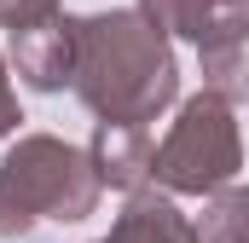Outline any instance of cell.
<instances>
[{
  "mask_svg": "<svg viewBox=\"0 0 249 243\" xmlns=\"http://www.w3.org/2000/svg\"><path fill=\"white\" fill-rule=\"evenodd\" d=\"M139 12L162 35H186L197 47L209 93L226 104L249 99V0H139Z\"/></svg>",
  "mask_w": 249,
  "mask_h": 243,
  "instance_id": "cell-4",
  "label": "cell"
},
{
  "mask_svg": "<svg viewBox=\"0 0 249 243\" xmlns=\"http://www.w3.org/2000/svg\"><path fill=\"white\" fill-rule=\"evenodd\" d=\"M87 156H93V168H99V185H110V191H139V185L151 180V162H157L151 122H99Z\"/></svg>",
  "mask_w": 249,
  "mask_h": 243,
  "instance_id": "cell-6",
  "label": "cell"
},
{
  "mask_svg": "<svg viewBox=\"0 0 249 243\" xmlns=\"http://www.w3.org/2000/svg\"><path fill=\"white\" fill-rule=\"evenodd\" d=\"M99 243H110V238H99Z\"/></svg>",
  "mask_w": 249,
  "mask_h": 243,
  "instance_id": "cell-11",
  "label": "cell"
},
{
  "mask_svg": "<svg viewBox=\"0 0 249 243\" xmlns=\"http://www.w3.org/2000/svg\"><path fill=\"white\" fill-rule=\"evenodd\" d=\"M18 122H23V110H18V93H12L6 58H0V139H12V133H18Z\"/></svg>",
  "mask_w": 249,
  "mask_h": 243,
  "instance_id": "cell-10",
  "label": "cell"
},
{
  "mask_svg": "<svg viewBox=\"0 0 249 243\" xmlns=\"http://www.w3.org/2000/svg\"><path fill=\"white\" fill-rule=\"evenodd\" d=\"M197 243H249V185H220L203 197V214L191 220Z\"/></svg>",
  "mask_w": 249,
  "mask_h": 243,
  "instance_id": "cell-8",
  "label": "cell"
},
{
  "mask_svg": "<svg viewBox=\"0 0 249 243\" xmlns=\"http://www.w3.org/2000/svg\"><path fill=\"white\" fill-rule=\"evenodd\" d=\"M110 243H197V226L180 214L174 191H127V208L110 226Z\"/></svg>",
  "mask_w": 249,
  "mask_h": 243,
  "instance_id": "cell-7",
  "label": "cell"
},
{
  "mask_svg": "<svg viewBox=\"0 0 249 243\" xmlns=\"http://www.w3.org/2000/svg\"><path fill=\"white\" fill-rule=\"evenodd\" d=\"M75 29V99L99 122H157L180 99V58L174 41L139 12H87L70 17Z\"/></svg>",
  "mask_w": 249,
  "mask_h": 243,
  "instance_id": "cell-1",
  "label": "cell"
},
{
  "mask_svg": "<svg viewBox=\"0 0 249 243\" xmlns=\"http://www.w3.org/2000/svg\"><path fill=\"white\" fill-rule=\"evenodd\" d=\"M238 104H226L220 93H191L180 104V116L168 127V139L157 145L151 180L174 197H209L220 185L238 180L244 168V133H238Z\"/></svg>",
  "mask_w": 249,
  "mask_h": 243,
  "instance_id": "cell-3",
  "label": "cell"
},
{
  "mask_svg": "<svg viewBox=\"0 0 249 243\" xmlns=\"http://www.w3.org/2000/svg\"><path fill=\"white\" fill-rule=\"evenodd\" d=\"M64 0H0V29L12 35V29H29V23H47V17H58Z\"/></svg>",
  "mask_w": 249,
  "mask_h": 243,
  "instance_id": "cell-9",
  "label": "cell"
},
{
  "mask_svg": "<svg viewBox=\"0 0 249 243\" xmlns=\"http://www.w3.org/2000/svg\"><path fill=\"white\" fill-rule=\"evenodd\" d=\"M12 69L35 87V93H58L75 81V29L70 17H47L29 29H12Z\"/></svg>",
  "mask_w": 249,
  "mask_h": 243,
  "instance_id": "cell-5",
  "label": "cell"
},
{
  "mask_svg": "<svg viewBox=\"0 0 249 243\" xmlns=\"http://www.w3.org/2000/svg\"><path fill=\"white\" fill-rule=\"evenodd\" d=\"M99 168L58 133H23L0 156V238H29L41 220L75 226L99 208Z\"/></svg>",
  "mask_w": 249,
  "mask_h": 243,
  "instance_id": "cell-2",
  "label": "cell"
}]
</instances>
